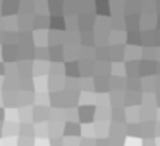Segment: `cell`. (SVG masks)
Here are the masks:
<instances>
[{
    "label": "cell",
    "instance_id": "12",
    "mask_svg": "<svg viewBox=\"0 0 160 146\" xmlns=\"http://www.w3.org/2000/svg\"><path fill=\"white\" fill-rule=\"evenodd\" d=\"M16 9H19V2H4V4H2V11H4L5 16L14 14Z\"/></svg>",
    "mask_w": 160,
    "mask_h": 146
},
{
    "label": "cell",
    "instance_id": "1",
    "mask_svg": "<svg viewBox=\"0 0 160 146\" xmlns=\"http://www.w3.org/2000/svg\"><path fill=\"white\" fill-rule=\"evenodd\" d=\"M157 74V62L153 60H141L139 62V76H155Z\"/></svg>",
    "mask_w": 160,
    "mask_h": 146
},
{
    "label": "cell",
    "instance_id": "19",
    "mask_svg": "<svg viewBox=\"0 0 160 146\" xmlns=\"http://www.w3.org/2000/svg\"><path fill=\"white\" fill-rule=\"evenodd\" d=\"M143 146H157L155 138H153V139H145V141H143Z\"/></svg>",
    "mask_w": 160,
    "mask_h": 146
},
{
    "label": "cell",
    "instance_id": "7",
    "mask_svg": "<svg viewBox=\"0 0 160 146\" xmlns=\"http://www.w3.org/2000/svg\"><path fill=\"white\" fill-rule=\"evenodd\" d=\"M66 74L69 77H74V76H79L81 74V67L78 62H67L66 64Z\"/></svg>",
    "mask_w": 160,
    "mask_h": 146
},
{
    "label": "cell",
    "instance_id": "22",
    "mask_svg": "<svg viewBox=\"0 0 160 146\" xmlns=\"http://www.w3.org/2000/svg\"><path fill=\"white\" fill-rule=\"evenodd\" d=\"M157 31H160V16L157 17Z\"/></svg>",
    "mask_w": 160,
    "mask_h": 146
},
{
    "label": "cell",
    "instance_id": "18",
    "mask_svg": "<svg viewBox=\"0 0 160 146\" xmlns=\"http://www.w3.org/2000/svg\"><path fill=\"white\" fill-rule=\"evenodd\" d=\"M112 117H114V120H117V122L126 120V112L117 107V108H114V112H112Z\"/></svg>",
    "mask_w": 160,
    "mask_h": 146
},
{
    "label": "cell",
    "instance_id": "5",
    "mask_svg": "<svg viewBox=\"0 0 160 146\" xmlns=\"http://www.w3.org/2000/svg\"><path fill=\"white\" fill-rule=\"evenodd\" d=\"M128 41L129 45H139L141 43V31L139 29H128Z\"/></svg>",
    "mask_w": 160,
    "mask_h": 146
},
{
    "label": "cell",
    "instance_id": "10",
    "mask_svg": "<svg viewBox=\"0 0 160 146\" xmlns=\"http://www.w3.org/2000/svg\"><path fill=\"white\" fill-rule=\"evenodd\" d=\"M79 132H81L79 124H76V122H67L66 124V131H64L66 136H78Z\"/></svg>",
    "mask_w": 160,
    "mask_h": 146
},
{
    "label": "cell",
    "instance_id": "2",
    "mask_svg": "<svg viewBox=\"0 0 160 146\" xmlns=\"http://www.w3.org/2000/svg\"><path fill=\"white\" fill-rule=\"evenodd\" d=\"M79 119L83 122H91L93 120V117H95V107L93 105H83V107H79Z\"/></svg>",
    "mask_w": 160,
    "mask_h": 146
},
{
    "label": "cell",
    "instance_id": "23",
    "mask_svg": "<svg viewBox=\"0 0 160 146\" xmlns=\"http://www.w3.org/2000/svg\"><path fill=\"white\" fill-rule=\"evenodd\" d=\"M157 74H158V77H160V62H157Z\"/></svg>",
    "mask_w": 160,
    "mask_h": 146
},
{
    "label": "cell",
    "instance_id": "16",
    "mask_svg": "<svg viewBox=\"0 0 160 146\" xmlns=\"http://www.w3.org/2000/svg\"><path fill=\"white\" fill-rule=\"evenodd\" d=\"M14 53H16V46L14 45H5L4 46V59L14 60Z\"/></svg>",
    "mask_w": 160,
    "mask_h": 146
},
{
    "label": "cell",
    "instance_id": "6",
    "mask_svg": "<svg viewBox=\"0 0 160 146\" xmlns=\"http://www.w3.org/2000/svg\"><path fill=\"white\" fill-rule=\"evenodd\" d=\"M126 26H128V29H139V14L126 16Z\"/></svg>",
    "mask_w": 160,
    "mask_h": 146
},
{
    "label": "cell",
    "instance_id": "9",
    "mask_svg": "<svg viewBox=\"0 0 160 146\" xmlns=\"http://www.w3.org/2000/svg\"><path fill=\"white\" fill-rule=\"evenodd\" d=\"M95 7H97V14H102V16H108L110 14V4L108 2H105V0H98L97 4H95Z\"/></svg>",
    "mask_w": 160,
    "mask_h": 146
},
{
    "label": "cell",
    "instance_id": "11",
    "mask_svg": "<svg viewBox=\"0 0 160 146\" xmlns=\"http://www.w3.org/2000/svg\"><path fill=\"white\" fill-rule=\"evenodd\" d=\"M126 86H128V90H129V91H134V93H141V81H139L138 77L128 79Z\"/></svg>",
    "mask_w": 160,
    "mask_h": 146
},
{
    "label": "cell",
    "instance_id": "24",
    "mask_svg": "<svg viewBox=\"0 0 160 146\" xmlns=\"http://www.w3.org/2000/svg\"><path fill=\"white\" fill-rule=\"evenodd\" d=\"M157 9H158V14H160V2L157 4Z\"/></svg>",
    "mask_w": 160,
    "mask_h": 146
},
{
    "label": "cell",
    "instance_id": "3",
    "mask_svg": "<svg viewBox=\"0 0 160 146\" xmlns=\"http://www.w3.org/2000/svg\"><path fill=\"white\" fill-rule=\"evenodd\" d=\"M122 101L126 105H139L143 101V96L141 93H134V91H128L126 96H122Z\"/></svg>",
    "mask_w": 160,
    "mask_h": 146
},
{
    "label": "cell",
    "instance_id": "15",
    "mask_svg": "<svg viewBox=\"0 0 160 146\" xmlns=\"http://www.w3.org/2000/svg\"><path fill=\"white\" fill-rule=\"evenodd\" d=\"M112 90H121V88H126V79H122L121 76H115V77H112Z\"/></svg>",
    "mask_w": 160,
    "mask_h": 146
},
{
    "label": "cell",
    "instance_id": "21",
    "mask_svg": "<svg viewBox=\"0 0 160 146\" xmlns=\"http://www.w3.org/2000/svg\"><path fill=\"white\" fill-rule=\"evenodd\" d=\"M155 45L157 46L160 45V31H157V29H155Z\"/></svg>",
    "mask_w": 160,
    "mask_h": 146
},
{
    "label": "cell",
    "instance_id": "8",
    "mask_svg": "<svg viewBox=\"0 0 160 146\" xmlns=\"http://www.w3.org/2000/svg\"><path fill=\"white\" fill-rule=\"evenodd\" d=\"M110 83H108V77L105 76H97V83H95V90L97 91H107Z\"/></svg>",
    "mask_w": 160,
    "mask_h": 146
},
{
    "label": "cell",
    "instance_id": "25",
    "mask_svg": "<svg viewBox=\"0 0 160 146\" xmlns=\"http://www.w3.org/2000/svg\"><path fill=\"white\" fill-rule=\"evenodd\" d=\"M2 72H4V71H2V64H0V74H2Z\"/></svg>",
    "mask_w": 160,
    "mask_h": 146
},
{
    "label": "cell",
    "instance_id": "14",
    "mask_svg": "<svg viewBox=\"0 0 160 146\" xmlns=\"http://www.w3.org/2000/svg\"><path fill=\"white\" fill-rule=\"evenodd\" d=\"M128 134L129 136H141V124H136V122H132V124L128 125Z\"/></svg>",
    "mask_w": 160,
    "mask_h": 146
},
{
    "label": "cell",
    "instance_id": "17",
    "mask_svg": "<svg viewBox=\"0 0 160 146\" xmlns=\"http://www.w3.org/2000/svg\"><path fill=\"white\" fill-rule=\"evenodd\" d=\"M50 53H52V60H62L64 50L60 48V46H52V48H50Z\"/></svg>",
    "mask_w": 160,
    "mask_h": 146
},
{
    "label": "cell",
    "instance_id": "4",
    "mask_svg": "<svg viewBox=\"0 0 160 146\" xmlns=\"http://www.w3.org/2000/svg\"><path fill=\"white\" fill-rule=\"evenodd\" d=\"M126 72H128L129 79L139 76V62H136V60H129V62H126Z\"/></svg>",
    "mask_w": 160,
    "mask_h": 146
},
{
    "label": "cell",
    "instance_id": "26",
    "mask_svg": "<svg viewBox=\"0 0 160 146\" xmlns=\"http://www.w3.org/2000/svg\"><path fill=\"white\" fill-rule=\"evenodd\" d=\"M0 40H2V33H0Z\"/></svg>",
    "mask_w": 160,
    "mask_h": 146
},
{
    "label": "cell",
    "instance_id": "20",
    "mask_svg": "<svg viewBox=\"0 0 160 146\" xmlns=\"http://www.w3.org/2000/svg\"><path fill=\"white\" fill-rule=\"evenodd\" d=\"M95 146H108V139H98Z\"/></svg>",
    "mask_w": 160,
    "mask_h": 146
},
{
    "label": "cell",
    "instance_id": "13",
    "mask_svg": "<svg viewBox=\"0 0 160 146\" xmlns=\"http://www.w3.org/2000/svg\"><path fill=\"white\" fill-rule=\"evenodd\" d=\"M50 26H52L53 29H64V28H66L64 17H60V16H55V14H53L52 17H50Z\"/></svg>",
    "mask_w": 160,
    "mask_h": 146
}]
</instances>
